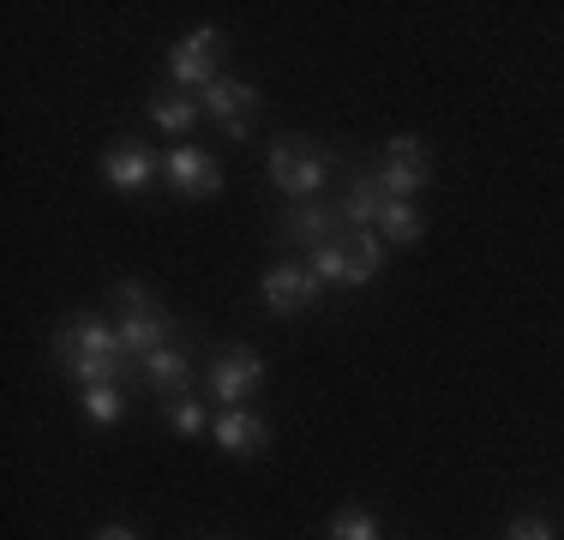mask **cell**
<instances>
[{
    "instance_id": "obj_1",
    "label": "cell",
    "mask_w": 564,
    "mask_h": 540,
    "mask_svg": "<svg viewBox=\"0 0 564 540\" xmlns=\"http://www.w3.org/2000/svg\"><path fill=\"white\" fill-rule=\"evenodd\" d=\"M48 360H55L78 390L85 385H127L132 378V355L120 348V331L102 313L61 318L55 336H48Z\"/></svg>"
},
{
    "instance_id": "obj_2",
    "label": "cell",
    "mask_w": 564,
    "mask_h": 540,
    "mask_svg": "<svg viewBox=\"0 0 564 540\" xmlns=\"http://www.w3.org/2000/svg\"><path fill=\"white\" fill-rule=\"evenodd\" d=\"M115 306H120V348H127L132 360H144V355H156V348H169V343H181V318L169 313L163 301H156V289L151 282H139V277H127V282H115Z\"/></svg>"
},
{
    "instance_id": "obj_3",
    "label": "cell",
    "mask_w": 564,
    "mask_h": 540,
    "mask_svg": "<svg viewBox=\"0 0 564 540\" xmlns=\"http://www.w3.org/2000/svg\"><path fill=\"white\" fill-rule=\"evenodd\" d=\"M330 162H337V156H330L318 139H306V132H276L271 156H264V181H271L289 205H306V198L325 193Z\"/></svg>"
},
{
    "instance_id": "obj_4",
    "label": "cell",
    "mask_w": 564,
    "mask_h": 540,
    "mask_svg": "<svg viewBox=\"0 0 564 540\" xmlns=\"http://www.w3.org/2000/svg\"><path fill=\"white\" fill-rule=\"evenodd\" d=\"M384 259H391V247L372 228H348L343 240H325V247L306 252V264L325 289H367V282L384 277Z\"/></svg>"
},
{
    "instance_id": "obj_5",
    "label": "cell",
    "mask_w": 564,
    "mask_h": 540,
    "mask_svg": "<svg viewBox=\"0 0 564 540\" xmlns=\"http://www.w3.org/2000/svg\"><path fill=\"white\" fill-rule=\"evenodd\" d=\"M367 174L384 198H421L426 181H433V151H426V139H414V132H397V139H384V151Z\"/></svg>"
},
{
    "instance_id": "obj_6",
    "label": "cell",
    "mask_w": 564,
    "mask_h": 540,
    "mask_svg": "<svg viewBox=\"0 0 564 540\" xmlns=\"http://www.w3.org/2000/svg\"><path fill=\"white\" fill-rule=\"evenodd\" d=\"M223 61H228V36L217 31V24H198V31H186L181 43L169 48V85L205 97V90L223 78Z\"/></svg>"
},
{
    "instance_id": "obj_7",
    "label": "cell",
    "mask_w": 564,
    "mask_h": 540,
    "mask_svg": "<svg viewBox=\"0 0 564 540\" xmlns=\"http://www.w3.org/2000/svg\"><path fill=\"white\" fill-rule=\"evenodd\" d=\"M259 301H264L271 318H301V313H313V306L325 301V282L313 277L306 259H276L259 277Z\"/></svg>"
},
{
    "instance_id": "obj_8",
    "label": "cell",
    "mask_w": 564,
    "mask_h": 540,
    "mask_svg": "<svg viewBox=\"0 0 564 540\" xmlns=\"http://www.w3.org/2000/svg\"><path fill=\"white\" fill-rule=\"evenodd\" d=\"M259 385H264V355H259V348H247V343L223 348V355L205 367V397L223 402V409H252Z\"/></svg>"
},
{
    "instance_id": "obj_9",
    "label": "cell",
    "mask_w": 564,
    "mask_h": 540,
    "mask_svg": "<svg viewBox=\"0 0 564 540\" xmlns=\"http://www.w3.org/2000/svg\"><path fill=\"white\" fill-rule=\"evenodd\" d=\"M276 247H289V252H313V247H325V240H343L348 235V216L343 205H318V198H306V205H289L276 216Z\"/></svg>"
},
{
    "instance_id": "obj_10",
    "label": "cell",
    "mask_w": 564,
    "mask_h": 540,
    "mask_svg": "<svg viewBox=\"0 0 564 540\" xmlns=\"http://www.w3.org/2000/svg\"><path fill=\"white\" fill-rule=\"evenodd\" d=\"M198 102H205V120H217V127L228 132V144H247L252 139V120H259V108H264V90L247 85V78H228L223 73Z\"/></svg>"
},
{
    "instance_id": "obj_11",
    "label": "cell",
    "mask_w": 564,
    "mask_h": 540,
    "mask_svg": "<svg viewBox=\"0 0 564 540\" xmlns=\"http://www.w3.org/2000/svg\"><path fill=\"white\" fill-rule=\"evenodd\" d=\"M156 174H163V151H151L144 139H115L102 151V181L127 198H144L156 186Z\"/></svg>"
},
{
    "instance_id": "obj_12",
    "label": "cell",
    "mask_w": 564,
    "mask_h": 540,
    "mask_svg": "<svg viewBox=\"0 0 564 540\" xmlns=\"http://www.w3.org/2000/svg\"><path fill=\"white\" fill-rule=\"evenodd\" d=\"M163 181L174 186V198H217L223 193V169L205 144H169L163 151Z\"/></svg>"
},
{
    "instance_id": "obj_13",
    "label": "cell",
    "mask_w": 564,
    "mask_h": 540,
    "mask_svg": "<svg viewBox=\"0 0 564 540\" xmlns=\"http://www.w3.org/2000/svg\"><path fill=\"white\" fill-rule=\"evenodd\" d=\"M132 385L151 390L156 402H169V397H193V355H186L181 343L156 348V355L132 360Z\"/></svg>"
},
{
    "instance_id": "obj_14",
    "label": "cell",
    "mask_w": 564,
    "mask_h": 540,
    "mask_svg": "<svg viewBox=\"0 0 564 540\" xmlns=\"http://www.w3.org/2000/svg\"><path fill=\"white\" fill-rule=\"evenodd\" d=\"M210 439H217L223 456H235V463H252V456L271 451V421H264L259 409H223L217 421H210Z\"/></svg>"
},
{
    "instance_id": "obj_15",
    "label": "cell",
    "mask_w": 564,
    "mask_h": 540,
    "mask_svg": "<svg viewBox=\"0 0 564 540\" xmlns=\"http://www.w3.org/2000/svg\"><path fill=\"white\" fill-rule=\"evenodd\" d=\"M144 120H151L156 132H169L174 144H186V139H193V127L205 120V102H198L193 90H174L169 85V90H156V97L144 102Z\"/></svg>"
},
{
    "instance_id": "obj_16",
    "label": "cell",
    "mask_w": 564,
    "mask_h": 540,
    "mask_svg": "<svg viewBox=\"0 0 564 540\" xmlns=\"http://www.w3.org/2000/svg\"><path fill=\"white\" fill-rule=\"evenodd\" d=\"M337 205H343V216H348V228H379V216H384V205H391V198H384L379 186H372V174H367V169H355Z\"/></svg>"
},
{
    "instance_id": "obj_17",
    "label": "cell",
    "mask_w": 564,
    "mask_h": 540,
    "mask_svg": "<svg viewBox=\"0 0 564 540\" xmlns=\"http://www.w3.org/2000/svg\"><path fill=\"white\" fill-rule=\"evenodd\" d=\"M372 235L384 240V247H414V240L426 235V210L414 205V198H391L384 205V216H379V228Z\"/></svg>"
},
{
    "instance_id": "obj_18",
    "label": "cell",
    "mask_w": 564,
    "mask_h": 540,
    "mask_svg": "<svg viewBox=\"0 0 564 540\" xmlns=\"http://www.w3.org/2000/svg\"><path fill=\"white\" fill-rule=\"evenodd\" d=\"M78 409H85L90 426H115L127 414V385H85L78 390Z\"/></svg>"
},
{
    "instance_id": "obj_19",
    "label": "cell",
    "mask_w": 564,
    "mask_h": 540,
    "mask_svg": "<svg viewBox=\"0 0 564 540\" xmlns=\"http://www.w3.org/2000/svg\"><path fill=\"white\" fill-rule=\"evenodd\" d=\"M163 421L181 432V439H205V432H210L205 397H169V402H163Z\"/></svg>"
},
{
    "instance_id": "obj_20",
    "label": "cell",
    "mask_w": 564,
    "mask_h": 540,
    "mask_svg": "<svg viewBox=\"0 0 564 540\" xmlns=\"http://www.w3.org/2000/svg\"><path fill=\"white\" fill-rule=\"evenodd\" d=\"M325 540H384V529H379V517H372V510H360V505H343L337 517H330Z\"/></svg>"
},
{
    "instance_id": "obj_21",
    "label": "cell",
    "mask_w": 564,
    "mask_h": 540,
    "mask_svg": "<svg viewBox=\"0 0 564 540\" xmlns=\"http://www.w3.org/2000/svg\"><path fill=\"white\" fill-rule=\"evenodd\" d=\"M505 540H558V529H553L546 517H517V522L505 529Z\"/></svg>"
},
{
    "instance_id": "obj_22",
    "label": "cell",
    "mask_w": 564,
    "mask_h": 540,
    "mask_svg": "<svg viewBox=\"0 0 564 540\" xmlns=\"http://www.w3.org/2000/svg\"><path fill=\"white\" fill-rule=\"evenodd\" d=\"M90 540H139V529H127V522H109V529H97Z\"/></svg>"
}]
</instances>
